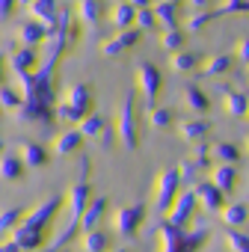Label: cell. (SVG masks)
Instances as JSON below:
<instances>
[{"label":"cell","mask_w":249,"mask_h":252,"mask_svg":"<svg viewBox=\"0 0 249 252\" xmlns=\"http://www.w3.org/2000/svg\"><path fill=\"white\" fill-rule=\"evenodd\" d=\"M222 107H225V113H228V116H234V119H249V95H246V92L225 89Z\"/></svg>","instance_id":"cell-17"},{"label":"cell","mask_w":249,"mask_h":252,"mask_svg":"<svg viewBox=\"0 0 249 252\" xmlns=\"http://www.w3.org/2000/svg\"><path fill=\"white\" fill-rule=\"evenodd\" d=\"M131 3H134L137 9H143V6H149V0H131Z\"/></svg>","instance_id":"cell-43"},{"label":"cell","mask_w":249,"mask_h":252,"mask_svg":"<svg viewBox=\"0 0 249 252\" xmlns=\"http://www.w3.org/2000/svg\"><path fill=\"white\" fill-rule=\"evenodd\" d=\"M184 104H187L193 113H199V116L211 110V98H208L196 83H187V86H184Z\"/></svg>","instance_id":"cell-23"},{"label":"cell","mask_w":249,"mask_h":252,"mask_svg":"<svg viewBox=\"0 0 249 252\" xmlns=\"http://www.w3.org/2000/svg\"><path fill=\"white\" fill-rule=\"evenodd\" d=\"M193 190H196V196H199L202 211H222V208H225V190L217 187L214 181H199Z\"/></svg>","instance_id":"cell-10"},{"label":"cell","mask_w":249,"mask_h":252,"mask_svg":"<svg viewBox=\"0 0 249 252\" xmlns=\"http://www.w3.org/2000/svg\"><path fill=\"white\" fill-rule=\"evenodd\" d=\"M116 131H119V140L128 152H137L140 149V122H137V98L128 92L122 98V107L116 113Z\"/></svg>","instance_id":"cell-3"},{"label":"cell","mask_w":249,"mask_h":252,"mask_svg":"<svg viewBox=\"0 0 249 252\" xmlns=\"http://www.w3.org/2000/svg\"><path fill=\"white\" fill-rule=\"evenodd\" d=\"M219 217H222V222H225L228 228H240V225L249 220V205H243V202H237V205H225V208L219 211Z\"/></svg>","instance_id":"cell-25"},{"label":"cell","mask_w":249,"mask_h":252,"mask_svg":"<svg viewBox=\"0 0 249 252\" xmlns=\"http://www.w3.org/2000/svg\"><path fill=\"white\" fill-rule=\"evenodd\" d=\"M246 152H249V137H246Z\"/></svg>","instance_id":"cell-47"},{"label":"cell","mask_w":249,"mask_h":252,"mask_svg":"<svg viewBox=\"0 0 249 252\" xmlns=\"http://www.w3.org/2000/svg\"><path fill=\"white\" fill-rule=\"evenodd\" d=\"M80 246H83V252H110V234L101 231V228L83 231L80 234Z\"/></svg>","instance_id":"cell-21"},{"label":"cell","mask_w":249,"mask_h":252,"mask_svg":"<svg viewBox=\"0 0 249 252\" xmlns=\"http://www.w3.org/2000/svg\"><path fill=\"white\" fill-rule=\"evenodd\" d=\"M155 237H157V252H199L208 243V228L199 225L190 231V228H184L166 217L157 222Z\"/></svg>","instance_id":"cell-1"},{"label":"cell","mask_w":249,"mask_h":252,"mask_svg":"<svg viewBox=\"0 0 249 252\" xmlns=\"http://www.w3.org/2000/svg\"><path fill=\"white\" fill-rule=\"evenodd\" d=\"M9 68H12V74H18V71H36L39 68V54L30 45H21L15 54H9Z\"/></svg>","instance_id":"cell-16"},{"label":"cell","mask_w":249,"mask_h":252,"mask_svg":"<svg viewBox=\"0 0 249 252\" xmlns=\"http://www.w3.org/2000/svg\"><path fill=\"white\" fill-rule=\"evenodd\" d=\"M0 252H24L18 246V240H3V246H0Z\"/></svg>","instance_id":"cell-41"},{"label":"cell","mask_w":249,"mask_h":252,"mask_svg":"<svg viewBox=\"0 0 249 252\" xmlns=\"http://www.w3.org/2000/svg\"><path fill=\"white\" fill-rule=\"evenodd\" d=\"M110 252H128V249H122V246H119V249H110Z\"/></svg>","instance_id":"cell-44"},{"label":"cell","mask_w":249,"mask_h":252,"mask_svg":"<svg viewBox=\"0 0 249 252\" xmlns=\"http://www.w3.org/2000/svg\"><path fill=\"white\" fill-rule=\"evenodd\" d=\"M137 89L143 92V101H146V110L157 107V95H160V86H163V74L155 63H140L137 65Z\"/></svg>","instance_id":"cell-6"},{"label":"cell","mask_w":249,"mask_h":252,"mask_svg":"<svg viewBox=\"0 0 249 252\" xmlns=\"http://www.w3.org/2000/svg\"><path fill=\"white\" fill-rule=\"evenodd\" d=\"M169 65H172L175 71H193V68L199 65V57H196V54H190V51H175Z\"/></svg>","instance_id":"cell-32"},{"label":"cell","mask_w":249,"mask_h":252,"mask_svg":"<svg viewBox=\"0 0 249 252\" xmlns=\"http://www.w3.org/2000/svg\"><path fill=\"white\" fill-rule=\"evenodd\" d=\"M225 246H228L231 252H249V234H243V231H237V228H228Z\"/></svg>","instance_id":"cell-35"},{"label":"cell","mask_w":249,"mask_h":252,"mask_svg":"<svg viewBox=\"0 0 249 252\" xmlns=\"http://www.w3.org/2000/svg\"><path fill=\"white\" fill-rule=\"evenodd\" d=\"M24 217H27V214H24L21 208H6L3 217H0V231H3V234H12V231L24 222Z\"/></svg>","instance_id":"cell-30"},{"label":"cell","mask_w":249,"mask_h":252,"mask_svg":"<svg viewBox=\"0 0 249 252\" xmlns=\"http://www.w3.org/2000/svg\"><path fill=\"white\" fill-rule=\"evenodd\" d=\"M18 155L24 158V163H27L30 169H42V166H48V163H51V155H48L39 143H33V140H24Z\"/></svg>","instance_id":"cell-19"},{"label":"cell","mask_w":249,"mask_h":252,"mask_svg":"<svg viewBox=\"0 0 249 252\" xmlns=\"http://www.w3.org/2000/svg\"><path fill=\"white\" fill-rule=\"evenodd\" d=\"M178 172H181V184L184 187H196L199 184V175H202V166L193 160V158H184L178 163Z\"/></svg>","instance_id":"cell-28"},{"label":"cell","mask_w":249,"mask_h":252,"mask_svg":"<svg viewBox=\"0 0 249 252\" xmlns=\"http://www.w3.org/2000/svg\"><path fill=\"white\" fill-rule=\"evenodd\" d=\"M116 137H119V131H116V128H113V125H110V122H107V128H104V131H101V137H98V140H95V143H98V146H101V149H110V146H113V140H116Z\"/></svg>","instance_id":"cell-38"},{"label":"cell","mask_w":249,"mask_h":252,"mask_svg":"<svg viewBox=\"0 0 249 252\" xmlns=\"http://www.w3.org/2000/svg\"><path fill=\"white\" fill-rule=\"evenodd\" d=\"M146 214H149V208H146L143 202L116 208V211H113V231L122 234V237H134V234L140 231V225L146 222Z\"/></svg>","instance_id":"cell-5"},{"label":"cell","mask_w":249,"mask_h":252,"mask_svg":"<svg viewBox=\"0 0 249 252\" xmlns=\"http://www.w3.org/2000/svg\"><path fill=\"white\" fill-rule=\"evenodd\" d=\"M21 101H24V92H18V89H12V86H3V89H0V104H3V110H18Z\"/></svg>","instance_id":"cell-36"},{"label":"cell","mask_w":249,"mask_h":252,"mask_svg":"<svg viewBox=\"0 0 249 252\" xmlns=\"http://www.w3.org/2000/svg\"><path fill=\"white\" fill-rule=\"evenodd\" d=\"M155 15H157V24H163V30H172V27H178L181 6L172 3V0H160V3L155 6Z\"/></svg>","instance_id":"cell-22"},{"label":"cell","mask_w":249,"mask_h":252,"mask_svg":"<svg viewBox=\"0 0 249 252\" xmlns=\"http://www.w3.org/2000/svg\"><path fill=\"white\" fill-rule=\"evenodd\" d=\"M42 39H48V27H45L42 21L33 18V21H27V24L18 27V42H21V45H30V48H33V45H39Z\"/></svg>","instance_id":"cell-20"},{"label":"cell","mask_w":249,"mask_h":252,"mask_svg":"<svg viewBox=\"0 0 249 252\" xmlns=\"http://www.w3.org/2000/svg\"><path fill=\"white\" fill-rule=\"evenodd\" d=\"M211 181H214L217 187H222L225 193L234 190V184H237V169H234V163H219V166H214Z\"/></svg>","instance_id":"cell-24"},{"label":"cell","mask_w":249,"mask_h":252,"mask_svg":"<svg viewBox=\"0 0 249 252\" xmlns=\"http://www.w3.org/2000/svg\"><path fill=\"white\" fill-rule=\"evenodd\" d=\"M107 122H110L107 116H98V113H89V116H86V119H83V122L77 125V128H80V134H83L86 140H98V137H101V131L107 128Z\"/></svg>","instance_id":"cell-26"},{"label":"cell","mask_w":249,"mask_h":252,"mask_svg":"<svg viewBox=\"0 0 249 252\" xmlns=\"http://www.w3.org/2000/svg\"><path fill=\"white\" fill-rule=\"evenodd\" d=\"M155 24H157V15H155V9H149V6L137 9V27H140V30H152Z\"/></svg>","instance_id":"cell-37"},{"label":"cell","mask_w":249,"mask_h":252,"mask_svg":"<svg viewBox=\"0 0 249 252\" xmlns=\"http://www.w3.org/2000/svg\"><path fill=\"white\" fill-rule=\"evenodd\" d=\"M140 27H128V30H119L113 39H107L104 45H101V54L104 57H119V54H124V51H131L137 42H140Z\"/></svg>","instance_id":"cell-9"},{"label":"cell","mask_w":249,"mask_h":252,"mask_svg":"<svg viewBox=\"0 0 249 252\" xmlns=\"http://www.w3.org/2000/svg\"><path fill=\"white\" fill-rule=\"evenodd\" d=\"M211 3V0H190V6H196V9H205Z\"/></svg>","instance_id":"cell-42"},{"label":"cell","mask_w":249,"mask_h":252,"mask_svg":"<svg viewBox=\"0 0 249 252\" xmlns=\"http://www.w3.org/2000/svg\"><path fill=\"white\" fill-rule=\"evenodd\" d=\"M30 15L36 21H42L48 27V36H51L57 21H60V6H57V0H33V3H30Z\"/></svg>","instance_id":"cell-12"},{"label":"cell","mask_w":249,"mask_h":252,"mask_svg":"<svg viewBox=\"0 0 249 252\" xmlns=\"http://www.w3.org/2000/svg\"><path fill=\"white\" fill-rule=\"evenodd\" d=\"M83 134H80V128H68V131H62L57 140H54V155L57 158H68V155H74L80 146H83Z\"/></svg>","instance_id":"cell-14"},{"label":"cell","mask_w":249,"mask_h":252,"mask_svg":"<svg viewBox=\"0 0 249 252\" xmlns=\"http://www.w3.org/2000/svg\"><path fill=\"white\" fill-rule=\"evenodd\" d=\"M211 155H214V160H219V163H237V160H240V149L231 146V143H214V146H211Z\"/></svg>","instance_id":"cell-29"},{"label":"cell","mask_w":249,"mask_h":252,"mask_svg":"<svg viewBox=\"0 0 249 252\" xmlns=\"http://www.w3.org/2000/svg\"><path fill=\"white\" fill-rule=\"evenodd\" d=\"M95 89L89 86V83H71L68 89H65V95L60 98V104H57V116H60V122H65V125H80L89 113H95V95H92Z\"/></svg>","instance_id":"cell-2"},{"label":"cell","mask_w":249,"mask_h":252,"mask_svg":"<svg viewBox=\"0 0 249 252\" xmlns=\"http://www.w3.org/2000/svg\"><path fill=\"white\" fill-rule=\"evenodd\" d=\"M77 15H80V21H101V3L98 0H80L77 3Z\"/></svg>","instance_id":"cell-34"},{"label":"cell","mask_w":249,"mask_h":252,"mask_svg":"<svg viewBox=\"0 0 249 252\" xmlns=\"http://www.w3.org/2000/svg\"><path fill=\"white\" fill-rule=\"evenodd\" d=\"M36 252H42V249H36ZM45 252H54V249H51V246H45Z\"/></svg>","instance_id":"cell-45"},{"label":"cell","mask_w":249,"mask_h":252,"mask_svg":"<svg viewBox=\"0 0 249 252\" xmlns=\"http://www.w3.org/2000/svg\"><path fill=\"white\" fill-rule=\"evenodd\" d=\"M237 57H240V63L249 65V39H243V42L237 45Z\"/></svg>","instance_id":"cell-39"},{"label":"cell","mask_w":249,"mask_h":252,"mask_svg":"<svg viewBox=\"0 0 249 252\" xmlns=\"http://www.w3.org/2000/svg\"><path fill=\"white\" fill-rule=\"evenodd\" d=\"M24 169H27V163H24L21 155H15V152H3V158H0V178H3L6 184L21 181V178H24Z\"/></svg>","instance_id":"cell-13"},{"label":"cell","mask_w":249,"mask_h":252,"mask_svg":"<svg viewBox=\"0 0 249 252\" xmlns=\"http://www.w3.org/2000/svg\"><path fill=\"white\" fill-rule=\"evenodd\" d=\"M18 3H27V6H30V3H33V0H18Z\"/></svg>","instance_id":"cell-46"},{"label":"cell","mask_w":249,"mask_h":252,"mask_svg":"<svg viewBox=\"0 0 249 252\" xmlns=\"http://www.w3.org/2000/svg\"><path fill=\"white\" fill-rule=\"evenodd\" d=\"M175 122V116H172V110L169 107H152L149 110V125H152V128H169V125Z\"/></svg>","instance_id":"cell-31"},{"label":"cell","mask_w":249,"mask_h":252,"mask_svg":"<svg viewBox=\"0 0 249 252\" xmlns=\"http://www.w3.org/2000/svg\"><path fill=\"white\" fill-rule=\"evenodd\" d=\"M181 45H184V30L172 27V30H163V33H160V48H163V51H172V54H175Z\"/></svg>","instance_id":"cell-33"},{"label":"cell","mask_w":249,"mask_h":252,"mask_svg":"<svg viewBox=\"0 0 249 252\" xmlns=\"http://www.w3.org/2000/svg\"><path fill=\"white\" fill-rule=\"evenodd\" d=\"M199 208H202V205H199L196 190H193V187H187V190H181V193H178V199H175V205L169 208V214H166V217H169L172 222H178V225H184V228H187Z\"/></svg>","instance_id":"cell-7"},{"label":"cell","mask_w":249,"mask_h":252,"mask_svg":"<svg viewBox=\"0 0 249 252\" xmlns=\"http://www.w3.org/2000/svg\"><path fill=\"white\" fill-rule=\"evenodd\" d=\"M110 24L116 30H128L131 24H137V6L131 0H116V6L110 12Z\"/></svg>","instance_id":"cell-15"},{"label":"cell","mask_w":249,"mask_h":252,"mask_svg":"<svg viewBox=\"0 0 249 252\" xmlns=\"http://www.w3.org/2000/svg\"><path fill=\"white\" fill-rule=\"evenodd\" d=\"M60 252H68V249H60Z\"/></svg>","instance_id":"cell-49"},{"label":"cell","mask_w":249,"mask_h":252,"mask_svg":"<svg viewBox=\"0 0 249 252\" xmlns=\"http://www.w3.org/2000/svg\"><path fill=\"white\" fill-rule=\"evenodd\" d=\"M211 131H214V125L208 119H184V122H178V137L184 143H202Z\"/></svg>","instance_id":"cell-11"},{"label":"cell","mask_w":249,"mask_h":252,"mask_svg":"<svg viewBox=\"0 0 249 252\" xmlns=\"http://www.w3.org/2000/svg\"><path fill=\"white\" fill-rule=\"evenodd\" d=\"M65 202H68V217H71V222H80L83 211H86V208H89V202H92V184H89L86 178H80L77 184H71V187H68Z\"/></svg>","instance_id":"cell-8"},{"label":"cell","mask_w":249,"mask_h":252,"mask_svg":"<svg viewBox=\"0 0 249 252\" xmlns=\"http://www.w3.org/2000/svg\"><path fill=\"white\" fill-rule=\"evenodd\" d=\"M18 3V0H0V12H3V18H9L12 15V6Z\"/></svg>","instance_id":"cell-40"},{"label":"cell","mask_w":249,"mask_h":252,"mask_svg":"<svg viewBox=\"0 0 249 252\" xmlns=\"http://www.w3.org/2000/svg\"><path fill=\"white\" fill-rule=\"evenodd\" d=\"M181 187H184V184H181V172H178V166L163 169V172L155 178V205H157V211H166V214H169V208L175 205Z\"/></svg>","instance_id":"cell-4"},{"label":"cell","mask_w":249,"mask_h":252,"mask_svg":"<svg viewBox=\"0 0 249 252\" xmlns=\"http://www.w3.org/2000/svg\"><path fill=\"white\" fill-rule=\"evenodd\" d=\"M228 68H231V57H228V54H217V57H211V60L199 68V74H202V77H222Z\"/></svg>","instance_id":"cell-27"},{"label":"cell","mask_w":249,"mask_h":252,"mask_svg":"<svg viewBox=\"0 0 249 252\" xmlns=\"http://www.w3.org/2000/svg\"><path fill=\"white\" fill-rule=\"evenodd\" d=\"M110 208V202L104 199V196H95L92 202H89V208L83 211V217H80V234L83 231H92V228H98V222H101V217H104V211Z\"/></svg>","instance_id":"cell-18"},{"label":"cell","mask_w":249,"mask_h":252,"mask_svg":"<svg viewBox=\"0 0 249 252\" xmlns=\"http://www.w3.org/2000/svg\"><path fill=\"white\" fill-rule=\"evenodd\" d=\"M172 3H181V0H172Z\"/></svg>","instance_id":"cell-48"}]
</instances>
